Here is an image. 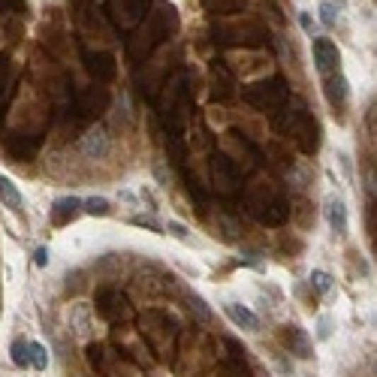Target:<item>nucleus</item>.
<instances>
[{
  "instance_id": "1",
  "label": "nucleus",
  "mask_w": 377,
  "mask_h": 377,
  "mask_svg": "<svg viewBox=\"0 0 377 377\" xmlns=\"http://www.w3.org/2000/svg\"><path fill=\"white\" fill-rule=\"evenodd\" d=\"M218 344L202 332H185L181 344L175 347L173 369L178 377H209L218 369Z\"/></svg>"
},
{
  "instance_id": "2",
  "label": "nucleus",
  "mask_w": 377,
  "mask_h": 377,
  "mask_svg": "<svg viewBox=\"0 0 377 377\" xmlns=\"http://www.w3.org/2000/svg\"><path fill=\"white\" fill-rule=\"evenodd\" d=\"M85 362H88V369L100 377H145L142 365L130 359L124 350L112 347L109 341H88Z\"/></svg>"
},
{
  "instance_id": "3",
  "label": "nucleus",
  "mask_w": 377,
  "mask_h": 377,
  "mask_svg": "<svg viewBox=\"0 0 377 377\" xmlns=\"http://www.w3.org/2000/svg\"><path fill=\"white\" fill-rule=\"evenodd\" d=\"M139 329H142V338L148 341V344H151L154 356H157L160 362H173V359H175L178 323H175L173 317L163 314V311H148V314L142 317Z\"/></svg>"
},
{
  "instance_id": "4",
  "label": "nucleus",
  "mask_w": 377,
  "mask_h": 377,
  "mask_svg": "<svg viewBox=\"0 0 377 377\" xmlns=\"http://www.w3.org/2000/svg\"><path fill=\"white\" fill-rule=\"evenodd\" d=\"M311 52H314V66L320 76H332V73H341V52L332 40L326 37H314L311 42Z\"/></svg>"
},
{
  "instance_id": "5",
  "label": "nucleus",
  "mask_w": 377,
  "mask_h": 377,
  "mask_svg": "<svg viewBox=\"0 0 377 377\" xmlns=\"http://www.w3.org/2000/svg\"><path fill=\"white\" fill-rule=\"evenodd\" d=\"M278 338H281V344H284V350H287L290 356H296V359H311L314 356V341L308 338V332L302 326H296V323L281 326Z\"/></svg>"
},
{
  "instance_id": "6",
  "label": "nucleus",
  "mask_w": 377,
  "mask_h": 377,
  "mask_svg": "<svg viewBox=\"0 0 377 377\" xmlns=\"http://www.w3.org/2000/svg\"><path fill=\"white\" fill-rule=\"evenodd\" d=\"M323 214H326V224L338 238H344L350 233V214H347V202L338 197V193H329L323 199Z\"/></svg>"
},
{
  "instance_id": "7",
  "label": "nucleus",
  "mask_w": 377,
  "mask_h": 377,
  "mask_svg": "<svg viewBox=\"0 0 377 377\" xmlns=\"http://www.w3.org/2000/svg\"><path fill=\"white\" fill-rule=\"evenodd\" d=\"M79 151H82V157L88 160H103L109 157L112 151V136L106 127H91L82 139H79Z\"/></svg>"
},
{
  "instance_id": "8",
  "label": "nucleus",
  "mask_w": 377,
  "mask_h": 377,
  "mask_svg": "<svg viewBox=\"0 0 377 377\" xmlns=\"http://www.w3.org/2000/svg\"><path fill=\"white\" fill-rule=\"evenodd\" d=\"M323 97H326L329 106L335 109V115L341 109H347V103H350V82H347V76L344 73L326 76L323 79Z\"/></svg>"
},
{
  "instance_id": "9",
  "label": "nucleus",
  "mask_w": 377,
  "mask_h": 377,
  "mask_svg": "<svg viewBox=\"0 0 377 377\" xmlns=\"http://www.w3.org/2000/svg\"><path fill=\"white\" fill-rule=\"evenodd\" d=\"M97 311L103 320H109V323H121V320L130 317V305L118 293H103L100 302H97Z\"/></svg>"
},
{
  "instance_id": "10",
  "label": "nucleus",
  "mask_w": 377,
  "mask_h": 377,
  "mask_svg": "<svg viewBox=\"0 0 377 377\" xmlns=\"http://www.w3.org/2000/svg\"><path fill=\"white\" fill-rule=\"evenodd\" d=\"M82 214V199L79 197H61L52 202V224L54 226H66L73 218Z\"/></svg>"
},
{
  "instance_id": "11",
  "label": "nucleus",
  "mask_w": 377,
  "mask_h": 377,
  "mask_svg": "<svg viewBox=\"0 0 377 377\" xmlns=\"http://www.w3.org/2000/svg\"><path fill=\"white\" fill-rule=\"evenodd\" d=\"M224 314L230 317L233 326H238V329H248V332H257L260 329V317L242 302H224Z\"/></svg>"
},
{
  "instance_id": "12",
  "label": "nucleus",
  "mask_w": 377,
  "mask_h": 377,
  "mask_svg": "<svg viewBox=\"0 0 377 377\" xmlns=\"http://www.w3.org/2000/svg\"><path fill=\"white\" fill-rule=\"evenodd\" d=\"M0 202H4L6 209H13V211H18L21 205H25V197H21L18 185L9 175H0Z\"/></svg>"
},
{
  "instance_id": "13",
  "label": "nucleus",
  "mask_w": 377,
  "mask_h": 377,
  "mask_svg": "<svg viewBox=\"0 0 377 377\" xmlns=\"http://www.w3.org/2000/svg\"><path fill=\"white\" fill-rule=\"evenodd\" d=\"M211 377H254L248 359H221L218 371H211Z\"/></svg>"
},
{
  "instance_id": "14",
  "label": "nucleus",
  "mask_w": 377,
  "mask_h": 377,
  "mask_svg": "<svg viewBox=\"0 0 377 377\" xmlns=\"http://www.w3.org/2000/svg\"><path fill=\"white\" fill-rule=\"evenodd\" d=\"M9 359H13L16 369H30V341L28 338H13V344H9Z\"/></svg>"
},
{
  "instance_id": "15",
  "label": "nucleus",
  "mask_w": 377,
  "mask_h": 377,
  "mask_svg": "<svg viewBox=\"0 0 377 377\" xmlns=\"http://www.w3.org/2000/svg\"><path fill=\"white\" fill-rule=\"evenodd\" d=\"M317 16H320V25H323L326 30H335L341 25V9L335 4H329V0H320V6H317Z\"/></svg>"
},
{
  "instance_id": "16",
  "label": "nucleus",
  "mask_w": 377,
  "mask_h": 377,
  "mask_svg": "<svg viewBox=\"0 0 377 377\" xmlns=\"http://www.w3.org/2000/svg\"><path fill=\"white\" fill-rule=\"evenodd\" d=\"M82 214H91V218H109L112 202L106 197H88V199H82Z\"/></svg>"
},
{
  "instance_id": "17",
  "label": "nucleus",
  "mask_w": 377,
  "mask_h": 377,
  "mask_svg": "<svg viewBox=\"0 0 377 377\" xmlns=\"http://www.w3.org/2000/svg\"><path fill=\"white\" fill-rule=\"evenodd\" d=\"M88 326H91V308L85 302L73 305V329H76V335H88Z\"/></svg>"
},
{
  "instance_id": "18",
  "label": "nucleus",
  "mask_w": 377,
  "mask_h": 377,
  "mask_svg": "<svg viewBox=\"0 0 377 377\" xmlns=\"http://www.w3.org/2000/svg\"><path fill=\"white\" fill-rule=\"evenodd\" d=\"M311 287H314L317 296H326L329 290L335 287V278L329 275L326 269H314V272H311Z\"/></svg>"
},
{
  "instance_id": "19",
  "label": "nucleus",
  "mask_w": 377,
  "mask_h": 377,
  "mask_svg": "<svg viewBox=\"0 0 377 377\" xmlns=\"http://www.w3.org/2000/svg\"><path fill=\"white\" fill-rule=\"evenodd\" d=\"M30 369H37V371L49 369V353H45L40 341H30Z\"/></svg>"
},
{
  "instance_id": "20",
  "label": "nucleus",
  "mask_w": 377,
  "mask_h": 377,
  "mask_svg": "<svg viewBox=\"0 0 377 377\" xmlns=\"http://www.w3.org/2000/svg\"><path fill=\"white\" fill-rule=\"evenodd\" d=\"M133 226H139V230H148V233H157V236H163V226H160L154 218H145V214H133L130 218Z\"/></svg>"
},
{
  "instance_id": "21",
  "label": "nucleus",
  "mask_w": 377,
  "mask_h": 377,
  "mask_svg": "<svg viewBox=\"0 0 377 377\" xmlns=\"http://www.w3.org/2000/svg\"><path fill=\"white\" fill-rule=\"evenodd\" d=\"M190 311L197 314L202 323H205V320H211V311H209V305L202 302V296H190Z\"/></svg>"
},
{
  "instance_id": "22",
  "label": "nucleus",
  "mask_w": 377,
  "mask_h": 377,
  "mask_svg": "<svg viewBox=\"0 0 377 377\" xmlns=\"http://www.w3.org/2000/svg\"><path fill=\"white\" fill-rule=\"evenodd\" d=\"M332 338V317H320L317 320V341H329Z\"/></svg>"
},
{
  "instance_id": "23",
  "label": "nucleus",
  "mask_w": 377,
  "mask_h": 377,
  "mask_svg": "<svg viewBox=\"0 0 377 377\" xmlns=\"http://www.w3.org/2000/svg\"><path fill=\"white\" fill-rule=\"evenodd\" d=\"M166 233H169V236H173V238H178V242H187V238H190V233H187V226H185V224H181V221H169V224H166Z\"/></svg>"
},
{
  "instance_id": "24",
  "label": "nucleus",
  "mask_w": 377,
  "mask_h": 377,
  "mask_svg": "<svg viewBox=\"0 0 377 377\" xmlns=\"http://www.w3.org/2000/svg\"><path fill=\"white\" fill-rule=\"evenodd\" d=\"M299 25H302V30L308 33V37H317V25H314V18H311V13H305V9H302V13H299Z\"/></svg>"
},
{
  "instance_id": "25",
  "label": "nucleus",
  "mask_w": 377,
  "mask_h": 377,
  "mask_svg": "<svg viewBox=\"0 0 377 377\" xmlns=\"http://www.w3.org/2000/svg\"><path fill=\"white\" fill-rule=\"evenodd\" d=\"M139 199H142V202H148V209H151V211H157V209H160V202H157V197H154V190L148 187V185H145V187H139Z\"/></svg>"
},
{
  "instance_id": "26",
  "label": "nucleus",
  "mask_w": 377,
  "mask_h": 377,
  "mask_svg": "<svg viewBox=\"0 0 377 377\" xmlns=\"http://www.w3.org/2000/svg\"><path fill=\"white\" fill-rule=\"evenodd\" d=\"M49 248H37V254H33V266H40V269H45L49 266Z\"/></svg>"
},
{
  "instance_id": "27",
  "label": "nucleus",
  "mask_w": 377,
  "mask_h": 377,
  "mask_svg": "<svg viewBox=\"0 0 377 377\" xmlns=\"http://www.w3.org/2000/svg\"><path fill=\"white\" fill-rule=\"evenodd\" d=\"M118 197H121V202H127V205H139V197H136V193H130V190H121Z\"/></svg>"
},
{
  "instance_id": "28",
  "label": "nucleus",
  "mask_w": 377,
  "mask_h": 377,
  "mask_svg": "<svg viewBox=\"0 0 377 377\" xmlns=\"http://www.w3.org/2000/svg\"><path fill=\"white\" fill-rule=\"evenodd\" d=\"M329 4H335V6L341 9V13H347V6H350V4H347V0H329Z\"/></svg>"
}]
</instances>
